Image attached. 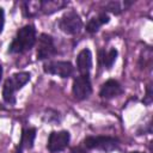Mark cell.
I'll return each mask as SVG.
<instances>
[{
	"mask_svg": "<svg viewBox=\"0 0 153 153\" xmlns=\"http://www.w3.org/2000/svg\"><path fill=\"white\" fill-rule=\"evenodd\" d=\"M36 43V29L33 25L27 24L17 31L16 37L8 47L11 54H23L30 50Z\"/></svg>",
	"mask_w": 153,
	"mask_h": 153,
	"instance_id": "obj_1",
	"label": "cell"
},
{
	"mask_svg": "<svg viewBox=\"0 0 153 153\" xmlns=\"http://www.w3.org/2000/svg\"><path fill=\"white\" fill-rule=\"evenodd\" d=\"M68 2L62 0H42V1H25L24 2V13L25 16L32 17L39 13L51 14L61 8H63Z\"/></svg>",
	"mask_w": 153,
	"mask_h": 153,
	"instance_id": "obj_2",
	"label": "cell"
},
{
	"mask_svg": "<svg viewBox=\"0 0 153 153\" xmlns=\"http://www.w3.org/2000/svg\"><path fill=\"white\" fill-rule=\"evenodd\" d=\"M31 74L29 72H18L6 79L2 88V98L8 104L16 103V92L20 90L26 82L30 81Z\"/></svg>",
	"mask_w": 153,
	"mask_h": 153,
	"instance_id": "obj_3",
	"label": "cell"
},
{
	"mask_svg": "<svg viewBox=\"0 0 153 153\" xmlns=\"http://www.w3.org/2000/svg\"><path fill=\"white\" fill-rule=\"evenodd\" d=\"M59 27L67 35H76L82 27V20L75 11L71 10L60 18Z\"/></svg>",
	"mask_w": 153,
	"mask_h": 153,
	"instance_id": "obj_4",
	"label": "cell"
},
{
	"mask_svg": "<svg viewBox=\"0 0 153 153\" xmlns=\"http://www.w3.org/2000/svg\"><path fill=\"white\" fill-rule=\"evenodd\" d=\"M84 145L88 149L111 152L118 147V140L111 136H87L84 140Z\"/></svg>",
	"mask_w": 153,
	"mask_h": 153,
	"instance_id": "obj_5",
	"label": "cell"
},
{
	"mask_svg": "<svg viewBox=\"0 0 153 153\" xmlns=\"http://www.w3.org/2000/svg\"><path fill=\"white\" fill-rule=\"evenodd\" d=\"M43 71L60 78H68L73 74L74 67L69 61H48L43 65Z\"/></svg>",
	"mask_w": 153,
	"mask_h": 153,
	"instance_id": "obj_6",
	"label": "cell"
},
{
	"mask_svg": "<svg viewBox=\"0 0 153 153\" xmlns=\"http://www.w3.org/2000/svg\"><path fill=\"white\" fill-rule=\"evenodd\" d=\"M71 140V134L67 130H60V131H51L48 137L47 148L50 153H57L63 151Z\"/></svg>",
	"mask_w": 153,
	"mask_h": 153,
	"instance_id": "obj_7",
	"label": "cell"
},
{
	"mask_svg": "<svg viewBox=\"0 0 153 153\" xmlns=\"http://www.w3.org/2000/svg\"><path fill=\"white\" fill-rule=\"evenodd\" d=\"M56 54V48L54 44V39L50 35L42 33L38 38L37 45V60H48Z\"/></svg>",
	"mask_w": 153,
	"mask_h": 153,
	"instance_id": "obj_8",
	"label": "cell"
},
{
	"mask_svg": "<svg viewBox=\"0 0 153 153\" xmlns=\"http://www.w3.org/2000/svg\"><path fill=\"white\" fill-rule=\"evenodd\" d=\"M73 96L78 100L86 99L92 93V85L90 80V75H79L73 80L72 86Z\"/></svg>",
	"mask_w": 153,
	"mask_h": 153,
	"instance_id": "obj_9",
	"label": "cell"
},
{
	"mask_svg": "<svg viewBox=\"0 0 153 153\" xmlns=\"http://www.w3.org/2000/svg\"><path fill=\"white\" fill-rule=\"evenodd\" d=\"M92 68V53L90 49H82L76 56V69L80 75H88Z\"/></svg>",
	"mask_w": 153,
	"mask_h": 153,
	"instance_id": "obj_10",
	"label": "cell"
},
{
	"mask_svg": "<svg viewBox=\"0 0 153 153\" xmlns=\"http://www.w3.org/2000/svg\"><path fill=\"white\" fill-rule=\"evenodd\" d=\"M122 92H123V88H122L121 84L117 80L109 79L102 85L99 94H100V97H103L105 99H110V98H114V97L121 94Z\"/></svg>",
	"mask_w": 153,
	"mask_h": 153,
	"instance_id": "obj_11",
	"label": "cell"
},
{
	"mask_svg": "<svg viewBox=\"0 0 153 153\" xmlns=\"http://www.w3.org/2000/svg\"><path fill=\"white\" fill-rule=\"evenodd\" d=\"M35 139H36V129L35 128L23 129L17 153H23V151H25V149H31L33 147Z\"/></svg>",
	"mask_w": 153,
	"mask_h": 153,
	"instance_id": "obj_12",
	"label": "cell"
},
{
	"mask_svg": "<svg viewBox=\"0 0 153 153\" xmlns=\"http://www.w3.org/2000/svg\"><path fill=\"white\" fill-rule=\"evenodd\" d=\"M109 20H110L109 16H108L105 12H102V13H99L98 16L92 17V18L88 20V23L86 24V31L90 32V33H94V32H97V31L99 30V27H100L102 25L109 23Z\"/></svg>",
	"mask_w": 153,
	"mask_h": 153,
	"instance_id": "obj_13",
	"label": "cell"
},
{
	"mask_svg": "<svg viewBox=\"0 0 153 153\" xmlns=\"http://www.w3.org/2000/svg\"><path fill=\"white\" fill-rule=\"evenodd\" d=\"M117 50L115 48H111L109 51H105L104 49H100L98 53V57H99V62L100 65H103L104 67H106L108 69H110L114 65V62L116 61L117 57Z\"/></svg>",
	"mask_w": 153,
	"mask_h": 153,
	"instance_id": "obj_14",
	"label": "cell"
},
{
	"mask_svg": "<svg viewBox=\"0 0 153 153\" xmlns=\"http://www.w3.org/2000/svg\"><path fill=\"white\" fill-rule=\"evenodd\" d=\"M131 2H123L122 5H121V2H118V1H110V2H108V5H106V10L108 11H110V12H112L114 14H120L122 11H123V7L126 8L127 6H129Z\"/></svg>",
	"mask_w": 153,
	"mask_h": 153,
	"instance_id": "obj_15",
	"label": "cell"
},
{
	"mask_svg": "<svg viewBox=\"0 0 153 153\" xmlns=\"http://www.w3.org/2000/svg\"><path fill=\"white\" fill-rule=\"evenodd\" d=\"M145 104H151L152 102V88H151V85L147 86V92H146V98L143 99Z\"/></svg>",
	"mask_w": 153,
	"mask_h": 153,
	"instance_id": "obj_16",
	"label": "cell"
},
{
	"mask_svg": "<svg viewBox=\"0 0 153 153\" xmlns=\"http://www.w3.org/2000/svg\"><path fill=\"white\" fill-rule=\"evenodd\" d=\"M4 25H5V12H4V8L0 7V33L4 30Z\"/></svg>",
	"mask_w": 153,
	"mask_h": 153,
	"instance_id": "obj_17",
	"label": "cell"
},
{
	"mask_svg": "<svg viewBox=\"0 0 153 153\" xmlns=\"http://www.w3.org/2000/svg\"><path fill=\"white\" fill-rule=\"evenodd\" d=\"M71 153H85L82 149H80V148H75V149H73Z\"/></svg>",
	"mask_w": 153,
	"mask_h": 153,
	"instance_id": "obj_18",
	"label": "cell"
},
{
	"mask_svg": "<svg viewBox=\"0 0 153 153\" xmlns=\"http://www.w3.org/2000/svg\"><path fill=\"white\" fill-rule=\"evenodd\" d=\"M1 78H2V67H1V63H0V81H1Z\"/></svg>",
	"mask_w": 153,
	"mask_h": 153,
	"instance_id": "obj_19",
	"label": "cell"
},
{
	"mask_svg": "<svg viewBox=\"0 0 153 153\" xmlns=\"http://www.w3.org/2000/svg\"><path fill=\"white\" fill-rule=\"evenodd\" d=\"M130 153H143V152H139V151H134V152H130Z\"/></svg>",
	"mask_w": 153,
	"mask_h": 153,
	"instance_id": "obj_20",
	"label": "cell"
}]
</instances>
